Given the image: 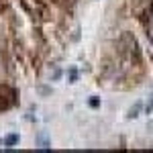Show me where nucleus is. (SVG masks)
<instances>
[{
  "mask_svg": "<svg viewBox=\"0 0 153 153\" xmlns=\"http://www.w3.org/2000/svg\"><path fill=\"white\" fill-rule=\"evenodd\" d=\"M151 6H153V0H133L131 10H133V14L137 19H145L151 12Z\"/></svg>",
  "mask_w": 153,
  "mask_h": 153,
  "instance_id": "nucleus-1",
  "label": "nucleus"
},
{
  "mask_svg": "<svg viewBox=\"0 0 153 153\" xmlns=\"http://www.w3.org/2000/svg\"><path fill=\"white\" fill-rule=\"evenodd\" d=\"M14 90L8 88V86H0V110H8L12 104H14Z\"/></svg>",
  "mask_w": 153,
  "mask_h": 153,
  "instance_id": "nucleus-2",
  "label": "nucleus"
},
{
  "mask_svg": "<svg viewBox=\"0 0 153 153\" xmlns=\"http://www.w3.org/2000/svg\"><path fill=\"white\" fill-rule=\"evenodd\" d=\"M120 47L125 49L131 57H133V55L139 57V45H137V39L131 35V33H125V35H123V39H120Z\"/></svg>",
  "mask_w": 153,
  "mask_h": 153,
  "instance_id": "nucleus-3",
  "label": "nucleus"
},
{
  "mask_svg": "<svg viewBox=\"0 0 153 153\" xmlns=\"http://www.w3.org/2000/svg\"><path fill=\"white\" fill-rule=\"evenodd\" d=\"M14 143H19V135H8V137L4 139V145H6V147H12Z\"/></svg>",
  "mask_w": 153,
  "mask_h": 153,
  "instance_id": "nucleus-4",
  "label": "nucleus"
},
{
  "mask_svg": "<svg viewBox=\"0 0 153 153\" xmlns=\"http://www.w3.org/2000/svg\"><path fill=\"white\" fill-rule=\"evenodd\" d=\"M147 35H149V39L153 41V19H151V23H149V27H147Z\"/></svg>",
  "mask_w": 153,
  "mask_h": 153,
  "instance_id": "nucleus-5",
  "label": "nucleus"
},
{
  "mask_svg": "<svg viewBox=\"0 0 153 153\" xmlns=\"http://www.w3.org/2000/svg\"><path fill=\"white\" fill-rule=\"evenodd\" d=\"M151 110H153V100L149 102V104H147V112H151Z\"/></svg>",
  "mask_w": 153,
  "mask_h": 153,
  "instance_id": "nucleus-6",
  "label": "nucleus"
}]
</instances>
